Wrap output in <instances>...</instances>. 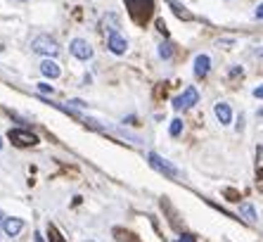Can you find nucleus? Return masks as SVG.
Here are the masks:
<instances>
[{
  "instance_id": "nucleus-5",
  "label": "nucleus",
  "mask_w": 263,
  "mask_h": 242,
  "mask_svg": "<svg viewBox=\"0 0 263 242\" xmlns=\"http://www.w3.org/2000/svg\"><path fill=\"white\" fill-rule=\"evenodd\" d=\"M69 50H71V55L76 57V60H83V62L93 57V48H90V43L83 41V38H74L71 45H69Z\"/></svg>"
},
{
  "instance_id": "nucleus-3",
  "label": "nucleus",
  "mask_w": 263,
  "mask_h": 242,
  "mask_svg": "<svg viewBox=\"0 0 263 242\" xmlns=\"http://www.w3.org/2000/svg\"><path fill=\"white\" fill-rule=\"evenodd\" d=\"M7 138H10L17 147H31V145L38 143V135H33L31 131H24V128H10Z\"/></svg>"
},
{
  "instance_id": "nucleus-15",
  "label": "nucleus",
  "mask_w": 263,
  "mask_h": 242,
  "mask_svg": "<svg viewBox=\"0 0 263 242\" xmlns=\"http://www.w3.org/2000/svg\"><path fill=\"white\" fill-rule=\"evenodd\" d=\"M159 55L164 57V60H168V57L173 55V48H171V43H161V45H159Z\"/></svg>"
},
{
  "instance_id": "nucleus-20",
  "label": "nucleus",
  "mask_w": 263,
  "mask_h": 242,
  "mask_svg": "<svg viewBox=\"0 0 263 242\" xmlns=\"http://www.w3.org/2000/svg\"><path fill=\"white\" fill-rule=\"evenodd\" d=\"M175 242H197L195 238H190V235H183V238H178Z\"/></svg>"
},
{
  "instance_id": "nucleus-18",
  "label": "nucleus",
  "mask_w": 263,
  "mask_h": 242,
  "mask_svg": "<svg viewBox=\"0 0 263 242\" xmlns=\"http://www.w3.org/2000/svg\"><path fill=\"white\" fill-rule=\"evenodd\" d=\"M254 14H256V19H263V2L256 7V12H254Z\"/></svg>"
},
{
  "instance_id": "nucleus-4",
  "label": "nucleus",
  "mask_w": 263,
  "mask_h": 242,
  "mask_svg": "<svg viewBox=\"0 0 263 242\" xmlns=\"http://www.w3.org/2000/svg\"><path fill=\"white\" fill-rule=\"evenodd\" d=\"M147 159H150V166H152V169H157L159 174H164V176H168V178L178 176V169H175L173 164H168L166 159H161L157 152H150V154H147Z\"/></svg>"
},
{
  "instance_id": "nucleus-2",
  "label": "nucleus",
  "mask_w": 263,
  "mask_h": 242,
  "mask_svg": "<svg viewBox=\"0 0 263 242\" xmlns=\"http://www.w3.org/2000/svg\"><path fill=\"white\" fill-rule=\"evenodd\" d=\"M199 102V93H197V88H185V93L183 95H178V98H173V110L175 112H185V110H190V107H195Z\"/></svg>"
},
{
  "instance_id": "nucleus-1",
  "label": "nucleus",
  "mask_w": 263,
  "mask_h": 242,
  "mask_svg": "<svg viewBox=\"0 0 263 242\" xmlns=\"http://www.w3.org/2000/svg\"><path fill=\"white\" fill-rule=\"evenodd\" d=\"M31 50L33 53H38V55H45V57H55L59 55V45L53 36H48V33H41V36H36L31 43Z\"/></svg>"
},
{
  "instance_id": "nucleus-19",
  "label": "nucleus",
  "mask_w": 263,
  "mask_h": 242,
  "mask_svg": "<svg viewBox=\"0 0 263 242\" xmlns=\"http://www.w3.org/2000/svg\"><path fill=\"white\" fill-rule=\"evenodd\" d=\"M254 98H259V100H263V86H259V88L254 90Z\"/></svg>"
},
{
  "instance_id": "nucleus-9",
  "label": "nucleus",
  "mask_w": 263,
  "mask_h": 242,
  "mask_svg": "<svg viewBox=\"0 0 263 242\" xmlns=\"http://www.w3.org/2000/svg\"><path fill=\"white\" fill-rule=\"evenodd\" d=\"M41 71H43V76H48V78H57L62 74V69H59L57 62H53L50 57H45L43 62H41Z\"/></svg>"
},
{
  "instance_id": "nucleus-23",
  "label": "nucleus",
  "mask_w": 263,
  "mask_h": 242,
  "mask_svg": "<svg viewBox=\"0 0 263 242\" xmlns=\"http://www.w3.org/2000/svg\"><path fill=\"white\" fill-rule=\"evenodd\" d=\"M0 223H5V219H2V214H0Z\"/></svg>"
},
{
  "instance_id": "nucleus-6",
  "label": "nucleus",
  "mask_w": 263,
  "mask_h": 242,
  "mask_svg": "<svg viewBox=\"0 0 263 242\" xmlns=\"http://www.w3.org/2000/svg\"><path fill=\"white\" fill-rule=\"evenodd\" d=\"M107 48H109L114 55H123V53L128 50V41H126L121 33H111L109 38H107Z\"/></svg>"
},
{
  "instance_id": "nucleus-16",
  "label": "nucleus",
  "mask_w": 263,
  "mask_h": 242,
  "mask_svg": "<svg viewBox=\"0 0 263 242\" xmlns=\"http://www.w3.org/2000/svg\"><path fill=\"white\" fill-rule=\"evenodd\" d=\"M48 233H50V242H64V240H62V235L57 233L55 226H48Z\"/></svg>"
},
{
  "instance_id": "nucleus-8",
  "label": "nucleus",
  "mask_w": 263,
  "mask_h": 242,
  "mask_svg": "<svg viewBox=\"0 0 263 242\" xmlns=\"http://www.w3.org/2000/svg\"><path fill=\"white\" fill-rule=\"evenodd\" d=\"M22 228H24L22 219H5V223H2V231H5V235H10V238H17L22 233Z\"/></svg>"
},
{
  "instance_id": "nucleus-12",
  "label": "nucleus",
  "mask_w": 263,
  "mask_h": 242,
  "mask_svg": "<svg viewBox=\"0 0 263 242\" xmlns=\"http://www.w3.org/2000/svg\"><path fill=\"white\" fill-rule=\"evenodd\" d=\"M240 214H242V216H244L247 221H252V223L256 221V209H254L252 204H247V202H244V204H240Z\"/></svg>"
},
{
  "instance_id": "nucleus-17",
  "label": "nucleus",
  "mask_w": 263,
  "mask_h": 242,
  "mask_svg": "<svg viewBox=\"0 0 263 242\" xmlns=\"http://www.w3.org/2000/svg\"><path fill=\"white\" fill-rule=\"evenodd\" d=\"M38 90L41 93H45V95H53L55 90H53V86H48V83H38Z\"/></svg>"
},
{
  "instance_id": "nucleus-25",
  "label": "nucleus",
  "mask_w": 263,
  "mask_h": 242,
  "mask_svg": "<svg viewBox=\"0 0 263 242\" xmlns=\"http://www.w3.org/2000/svg\"><path fill=\"white\" fill-rule=\"evenodd\" d=\"M88 242H95V240H88Z\"/></svg>"
},
{
  "instance_id": "nucleus-14",
  "label": "nucleus",
  "mask_w": 263,
  "mask_h": 242,
  "mask_svg": "<svg viewBox=\"0 0 263 242\" xmlns=\"http://www.w3.org/2000/svg\"><path fill=\"white\" fill-rule=\"evenodd\" d=\"M168 133H171V135H180V133H183V121L180 119H173L171 121V126H168Z\"/></svg>"
},
{
  "instance_id": "nucleus-13",
  "label": "nucleus",
  "mask_w": 263,
  "mask_h": 242,
  "mask_svg": "<svg viewBox=\"0 0 263 242\" xmlns=\"http://www.w3.org/2000/svg\"><path fill=\"white\" fill-rule=\"evenodd\" d=\"M168 5L173 7V12L178 14V17H183V19H192V14L183 10V5H180V2H175V0H168Z\"/></svg>"
},
{
  "instance_id": "nucleus-11",
  "label": "nucleus",
  "mask_w": 263,
  "mask_h": 242,
  "mask_svg": "<svg viewBox=\"0 0 263 242\" xmlns=\"http://www.w3.org/2000/svg\"><path fill=\"white\" fill-rule=\"evenodd\" d=\"M102 29L109 31V36L111 33H119V17H116L114 12H107V14L102 17Z\"/></svg>"
},
{
  "instance_id": "nucleus-10",
  "label": "nucleus",
  "mask_w": 263,
  "mask_h": 242,
  "mask_svg": "<svg viewBox=\"0 0 263 242\" xmlns=\"http://www.w3.org/2000/svg\"><path fill=\"white\" fill-rule=\"evenodd\" d=\"M213 112H216V117H218V121L223 123V126H228L232 121V110L230 105H225V102H218L216 107H213Z\"/></svg>"
},
{
  "instance_id": "nucleus-22",
  "label": "nucleus",
  "mask_w": 263,
  "mask_h": 242,
  "mask_svg": "<svg viewBox=\"0 0 263 242\" xmlns=\"http://www.w3.org/2000/svg\"><path fill=\"white\" fill-rule=\"evenodd\" d=\"M256 55H259V57H263V50H259V53H256Z\"/></svg>"
},
{
  "instance_id": "nucleus-21",
  "label": "nucleus",
  "mask_w": 263,
  "mask_h": 242,
  "mask_svg": "<svg viewBox=\"0 0 263 242\" xmlns=\"http://www.w3.org/2000/svg\"><path fill=\"white\" fill-rule=\"evenodd\" d=\"M36 242H43V238H41V235H36Z\"/></svg>"
},
{
  "instance_id": "nucleus-7",
  "label": "nucleus",
  "mask_w": 263,
  "mask_h": 242,
  "mask_svg": "<svg viewBox=\"0 0 263 242\" xmlns=\"http://www.w3.org/2000/svg\"><path fill=\"white\" fill-rule=\"evenodd\" d=\"M209 69H211V60H209V55H197L195 57V76L204 78L209 74Z\"/></svg>"
},
{
  "instance_id": "nucleus-24",
  "label": "nucleus",
  "mask_w": 263,
  "mask_h": 242,
  "mask_svg": "<svg viewBox=\"0 0 263 242\" xmlns=\"http://www.w3.org/2000/svg\"><path fill=\"white\" fill-rule=\"evenodd\" d=\"M0 150H2V138H0Z\"/></svg>"
}]
</instances>
